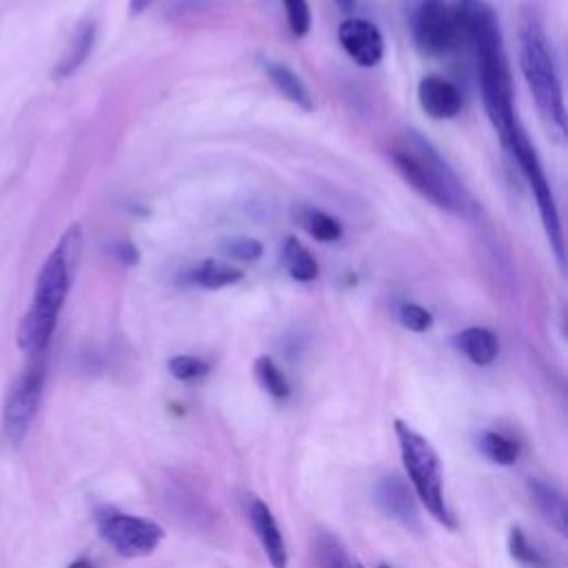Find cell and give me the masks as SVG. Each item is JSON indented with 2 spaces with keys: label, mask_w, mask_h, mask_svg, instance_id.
Returning <instances> with one entry per match:
<instances>
[{
  "label": "cell",
  "mask_w": 568,
  "mask_h": 568,
  "mask_svg": "<svg viewBox=\"0 0 568 568\" xmlns=\"http://www.w3.org/2000/svg\"><path fill=\"white\" fill-rule=\"evenodd\" d=\"M450 11L457 27V42H464L473 53L486 115L499 138L506 140L519 120L499 20L484 0H453Z\"/></svg>",
  "instance_id": "6da1fadb"
},
{
  "label": "cell",
  "mask_w": 568,
  "mask_h": 568,
  "mask_svg": "<svg viewBox=\"0 0 568 568\" xmlns=\"http://www.w3.org/2000/svg\"><path fill=\"white\" fill-rule=\"evenodd\" d=\"M80 248H82V226L75 222L60 235L58 244L44 257L38 271L33 300L16 331V344L29 357L44 355L53 337L60 311L73 284Z\"/></svg>",
  "instance_id": "7a4b0ae2"
},
{
  "label": "cell",
  "mask_w": 568,
  "mask_h": 568,
  "mask_svg": "<svg viewBox=\"0 0 568 568\" xmlns=\"http://www.w3.org/2000/svg\"><path fill=\"white\" fill-rule=\"evenodd\" d=\"M519 69L526 87L532 95L537 113L546 129L561 138L566 133V106L564 89L557 71V62L550 49V40L544 29V20L537 7L526 4L519 11Z\"/></svg>",
  "instance_id": "3957f363"
},
{
  "label": "cell",
  "mask_w": 568,
  "mask_h": 568,
  "mask_svg": "<svg viewBox=\"0 0 568 568\" xmlns=\"http://www.w3.org/2000/svg\"><path fill=\"white\" fill-rule=\"evenodd\" d=\"M390 160L406 184L435 206L457 215L468 211L470 200L459 178L439 151L417 131H408L404 135V140L390 151Z\"/></svg>",
  "instance_id": "277c9868"
},
{
  "label": "cell",
  "mask_w": 568,
  "mask_h": 568,
  "mask_svg": "<svg viewBox=\"0 0 568 568\" xmlns=\"http://www.w3.org/2000/svg\"><path fill=\"white\" fill-rule=\"evenodd\" d=\"M395 435H397L402 462L415 495L439 524H444L446 528H455V517L444 497L442 464L435 448L426 437H422L415 428H410L402 419H395Z\"/></svg>",
  "instance_id": "5b68a950"
},
{
  "label": "cell",
  "mask_w": 568,
  "mask_h": 568,
  "mask_svg": "<svg viewBox=\"0 0 568 568\" xmlns=\"http://www.w3.org/2000/svg\"><path fill=\"white\" fill-rule=\"evenodd\" d=\"M501 142L508 149V153L515 158L517 166L521 169V173H524V178H526V182H528V186H530V191L535 195L537 211H539V217H541L548 244H550L559 266H564L566 253H564V231H561L559 209H557V202H555V193H552V189L548 184L546 171L541 166V160L537 155V149L528 140V135L521 129V124H517L515 131L506 140H501Z\"/></svg>",
  "instance_id": "8992f818"
},
{
  "label": "cell",
  "mask_w": 568,
  "mask_h": 568,
  "mask_svg": "<svg viewBox=\"0 0 568 568\" xmlns=\"http://www.w3.org/2000/svg\"><path fill=\"white\" fill-rule=\"evenodd\" d=\"M44 379H47V366L42 355H38V357H31V364L11 382L2 404V419H0L4 444L20 446V442L27 437L42 399Z\"/></svg>",
  "instance_id": "52a82bcc"
},
{
  "label": "cell",
  "mask_w": 568,
  "mask_h": 568,
  "mask_svg": "<svg viewBox=\"0 0 568 568\" xmlns=\"http://www.w3.org/2000/svg\"><path fill=\"white\" fill-rule=\"evenodd\" d=\"M95 524L102 539L122 557L151 555L164 537V530L144 517L102 506L95 510Z\"/></svg>",
  "instance_id": "ba28073f"
},
{
  "label": "cell",
  "mask_w": 568,
  "mask_h": 568,
  "mask_svg": "<svg viewBox=\"0 0 568 568\" xmlns=\"http://www.w3.org/2000/svg\"><path fill=\"white\" fill-rule=\"evenodd\" d=\"M413 38L424 55H444L457 44V27L446 0H422L413 13Z\"/></svg>",
  "instance_id": "9c48e42d"
},
{
  "label": "cell",
  "mask_w": 568,
  "mask_h": 568,
  "mask_svg": "<svg viewBox=\"0 0 568 568\" xmlns=\"http://www.w3.org/2000/svg\"><path fill=\"white\" fill-rule=\"evenodd\" d=\"M337 38L348 58L359 67H375L384 55L379 29L364 18H346L337 29Z\"/></svg>",
  "instance_id": "30bf717a"
},
{
  "label": "cell",
  "mask_w": 568,
  "mask_h": 568,
  "mask_svg": "<svg viewBox=\"0 0 568 568\" xmlns=\"http://www.w3.org/2000/svg\"><path fill=\"white\" fill-rule=\"evenodd\" d=\"M419 109L433 120H453L462 111L459 89L442 75H424L417 84Z\"/></svg>",
  "instance_id": "8fae6325"
},
{
  "label": "cell",
  "mask_w": 568,
  "mask_h": 568,
  "mask_svg": "<svg viewBox=\"0 0 568 568\" xmlns=\"http://www.w3.org/2000/svg\"><path fill=\"white\" fill-rule=\"evenodd\" d=\"M248 519H251L253 532H255L266 559L271 561V566L273 568H288L286 544H284V537L280 532V526H277L271 508L262 499L255 497L248 506Z\"/></svg>",
  "instance_id": "7c38bea8"
},
{
  "label": "cell",
  "mask_w": 568,
  "mask_h": 568,
  "mask_svg": "<svg viewBox=\"0 0 568 568\" xmlns=\"http://www.w3.org/2000/svg\"><path fill=\"white\" fill-rule=\"evenodd\" d=\"M375 504L379 510H384L388 517L397 519L406 528L417 530L419 528V513L415 506V499L399 477H384L375 486Z\"/></svg>",
  "instance_id": "4fadbf2b"
},
{
  "label": "cell",
  "mask_w": 568,
  "mask_h": 568,
  "mask_svg": "<svg viewBox=\"0 0 568 568\" xmlns=\"http://www.w3.org/2000/svg\"><path fill=\"white\" fill-rule=\"evenodd\" d=\"M93 42H95V22L93 20L80 22L75 27V31L71 33L64 51L60 53V58L53 67V78L62 80V78L73 75L84 64V60L89 58V53L93 49Z\"/></svg>",
  "instance_id": "5bb4252c"
},
{
  "label": "cell",
  "mask_w": 568,
  "mask_h": 568,
  "mask_svg": "<svg viewBox=\"0 0 568 568\" xmlns=\"http://www.w3.org/2000/svg\"><path fill=\"white\" fill-rule=\"evenodd\" d=\"M453 342H455L457 351L464 353L477 366L490 364L499 353L497 335L484 326H468V328L459 331Z\"/></svg>",
  "instance_id": "9a60e30c"
},
{
  "label": "cell",
  "mask_w": 568,
  "mask_h": 568,
  "mask_svg": "<svg viewBox=\"0 0 568 568\" xmlns=\"http://www.w3.org/2000/svg\"><path fill=\"white\" fill-rule=\"evenodd\" d=\"M264 73L268 75V80L273 82V87L293 104L302 106L304 111H313V95L308 91V87L304 84V80L284 62H275V60H266L264 62Z\"/></svg>",
  "instance_id": "2e32d148"
},
{
  "label": "cell",
  "mask_w": 568,
  "mask_h": 568,
  "mask_svg": "<svg viewBox=\"0 0 568 568\" xmlns=\"http://www.w3.org/2000/svg\"><path fill=\"white\" fill-rule=\"evenodd\" d=\"M526 488H528V495H530L532 504L544 515V519L559 535H566V501H564V495L555 486H550L541 479H532V477L528 479Z\"/></svg>",
  "instance_id": "e0dca14e"
},
{
  "label": "cell",
  "mask_w": 568,
  "mask_h": 568,
  "mask_svg": "<svg viewBox=\"0 0 568 568\" xmlns=\"http://www.w3.org/2000/svg\"><path fill=\"white\" fill-rule=\"evenodd\" d=\"M282 264L297 282H313L320 275V266L313 253L293 235H288L282 244Z\"/></svg>",
  "instance_id": "ac0fdd59"
},
{
  "label": "cell",
  "mask_w": 568,
  "mask_h": 568,
  "mask_svg": "<svg viewBox=\"0 0 568 568\" xmlns=\"http://www.w3.org/2000/svg\"><path fill=\"white\" fill-rule=\"evenodd\" d=\"M315 555H317L320 568H364L362 561L351 555V550L344 546V541L331 532L317 535Z\"/></svg>",
  "instance_id": "d6986e66"
},
{
  "label": "cell",
  "mask_w": 568,
  "mask_h": 568,
  "mask_svg": "<svg viewBox=\"0 0 568 568\" xmlns=\"http://www.w3.org/2000/svg\"><path fill=\"white\" fill-rule=\"evenodd\" d=\"M191 280L202 286V288H209V291H215V288H224L229 284H235L242 280V271L226 264V262H220V260H204L200 262V266L191 273Z\"/></svg>",
  "instance_id": "ffe728a7"
},
{
  "label": "cell",
  "mask_w": 568,
  "mask_h": 568,
  "mask_svg": "<svg viewBox=\"0 0 568 568\" xmlns=\"http://www.w3.org/2000/svg\"><path fill=\"white\" fill-rule=\"evenodd\" d=\"M297 224L320 242H337L342 237V224L333 215L313 206H302L297 211Z\"/></svg>",
  "instance_id": "44dd1931"
},
{
  "label": "cell",
  "mask_w": 568,
  "mask_h": 568,
  "mask_svg": "<svg viewBox=\"0 0 568 568\" xmlns=\"http://www.w3.org/2000/svg\"><path fill=\"white\" fill-rule=\"evenodd\" d=\"M479 450L495 464L510 466L519 457V446L510 437L497 430H486L479 435Z\"/></svg>",
  "instance_id": "7402d4cb"
},
{
  "label": "cell",
  "mask_w": 568,
  "mask_h": 568,
  "mask_svg": "<svg viewBox=\"0 0 568 568\" xmlns=\"http://www.w3.org/2000/svg\"><path fill=\"white\" fill-rule=\"evenodd\" d=\"M253 371H255V377H257L260 386H262L271 397H275V399L288 397V382H286L284 373L280 371V366H277L271 357H266V355L257 357Z\"/></svg>",
  "instance_id": "603a6c76"
},
{
  "label": "cell",
  "mask_w": 568,
  "mask_h": 568,
  "mask_svg": "<svg viewBox=\"0 0 568 568\" xmlns=\"http://www.w3.org/2000/svg\"><path fill=\"white\" fill-rule=\"evenodd\" d=\"M220 253L224 257L231 260H240V262H255L262 255V244L255 237H244V235H235V237H224L220 242Z\"/></svg>",
  "instance_id": "cb8c5ba5"
},
{
  "label": "cell",
  "mask_w": 568,
  "mask_h": 568,
  "mask_svg": "<svg viewBox=\"0 0 568 568\" xmlns=\"http://www.w3.org/2000/svg\"><path fill=\"white\" fill-rule=\"evenodd\" d=\"M508 550H510V557L517 559L519 564H526V566H544V557L530 546V541L526 539L524 530L519 526H515L508 535Z\"/></svg>",
  "instance_id": "d4e9b609"
},
{
  "label": "cell",
  "mask_w": 568,
  "mask_h": 568,
  "mask_svg": "<svg viewBox=\"0 0 568 568\" xmlns=\"http://www.w3.org/2000/svg\"><path fill=\"white\" fill-rule=\"evenodd\" d=\"M166 368L175 379H182V382L197 379V377L209 373V364L200 357H193V355H175L166 362Z\"/></svg>",
  "instance_id": "484cf974"
},
{
  "label": "cell",
  "mask_w": 568,
  "mask_h": 568,
  "mask_svg": "<svg viewBox=\"0 0 568 568\" xmlns=\"http://www.w3.org/2000/svg\"><path fill=\"white\" fill-rule=\"evenodd\" d=\"M397 317L404 328L413 333H426L433 326V315L428 308L415 304V302H404L397 308Z\"/></svg>",
  "instance_id": "4316f807"
},
{
  "label": "cell",
  "mask_w": 568,
  "mask_h": 568,
  "mask_svg": "<svg viewBox=\"0 0 568 568\" xmlns=\"http://www.w3.org/2000/svg\"><path fill=\"white\" fill-rule=\"evenodd\" d=\"M286 22L295 38H304L311 31V9L306 0H282Z\"/></svg>",
  "instance_id": "83f0119b"
},
{
  "label": "cell",
  "mask_w": 568,
  "mask_h": 568,
  "mask_svg": "<svg viewBox=\"0 0 568 568\" xmlns=\"http://www.w3.org/2000/svg\"><path fill=\"white\" fill-rule=\"evenodd\" d=\"M113 253H115V257L120 260V262H124V264H135L138 262V257H140V253H138V248L131 244V242H118L115 246H113Z\"/></svg>",
  "instance_id": "f1b7e54d"
},
{
  "label": "cell",
  "mask_w": 568,
  "mask_h": 568,
  "mask_svg": "<svg viewBox=\"0 0 568 568\" xmlns=\"http://www.w3.org/2000/svg\"><path fill=\"white\" fill-rule=\"evenodd\" d=\"M153 2H155V0H131V2H129V11H131V16H140V13H144Z\"/></svg>",
  "instance_id": "f546056e"
},
{
  "label": "cell",
  "mask_w": 568,
  "mask_h": 568,
  "mask_svg": "<svg viewBox=\"0 0 568 568\" xmlns=\"http://www.w3.org/2000/svg\"><path fill=\"white\" fill-rule=\"evenodd\" d=\"M67 568H93V564H91L87 557H78V559H73Z\"/></svg>",
  "instance_id": "4dcf8cb0"
},
{
  "label": "cell",
  "mask_w": 568,
  "mask_h": 568,
  "mask_svg": "<svg viewBox=\"0 0 568 568\" xmlns=\"http://www.w3.org/2000/svg\"><path fill=\"white\" fill-rule=\"evenodd\" d=\"M335 2H337L342 9H346V11L353 9V4H355V0H335Z\"/></svg>",
  "instance_id": "1f68e13d"
},
{
  "label": "cell",
  "mask_w": 568,
  "mask_h": 568,
  "mask_svg": "<svg viewBox=\"0 0 568 568\" xmlns=\"http://www.w3.org/2000/svg\"><path fill=\"white\" fill-rule=\"evenodd\" d=\"M377 568H390V566H386V564H379V566H377Z\"/></svg>",
  "instance_id": "d6a6232c"
}]
</instances>
